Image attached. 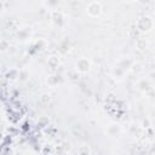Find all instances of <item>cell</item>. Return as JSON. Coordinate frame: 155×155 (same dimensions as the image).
Here are the masks:
<instances>
[{
  "mask_svg": "<svg viewBox=\"0 0 155 155\" xmlns=\"http://www.w3.org/2000/svg\"><path fill=\"white\" fill-rule=\"evenodd\" d=\"M89 68H90V63L86 59H81L78 63V69L80 71H86V70H89Z\"/></svg>",
  "mask_w": 155,
  "mask_h": 155,
  "instance_id": "6da1fadb",
  "label": "cell"
}]
</instances>
